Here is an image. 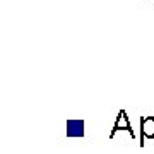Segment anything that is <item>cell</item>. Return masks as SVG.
I'll use <instances>...</instances> for the list:
<instances>
[{
  "label": "cell",
  "instance_id": "1",
  "mask_svg": "<svg viewBox=\"0 0 154 154\" xmlns=\"http://www.w3.org/2000/svg\"><path fill=\"white\" fill-rule=\"evenodd\" d=\"M118 130H127V132L130 134V137L135 139V132L132 130V125H130V122H128V116H127V111L125 110L118 111L115 127H113V130L110 132V139H115V135H116V132H118Z\"/></svg>",
  "mask_w": 154,
  "mask_h": 154
},
{
  "label": "cell",
  "instance_id": "2",
  "mask_svg": "<svg viewBox=\"0 0 154 154\" xmlns=\"http://www.w3.org/2000/svg\"><path fill=\"white\" fill-rule=\"evenodd\" d=\"M146 139H154V116H142L140 118V140H139V146L144 147L146 144L144 140Z\"/></svg>",
  "mask_w": 154,
  "mask_h": 154
},
{
  "label": "cell",
  "instance_id": "3",
  "mask_svg": "<svg viewBox=\"0 0 154 154\" xmlns=\"http://www.w3.org/2000/svg\"><path fill=\"white\" fill-rule=\"evenodd\" d=\"M67 137H84V120L67 122Z\"/></svg>",
  "mask_w": 154,
  "mask_h": 154
}]
</instances>
